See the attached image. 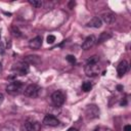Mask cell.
I'll use <instances>...</instances> for the list:
<instances>
[{"label":"cell","mask_w":131,"mask_h":131,"mask_svg":"<svg viewBox=\"0 0 131 131\" xmlns=\"http://www.w3.org/2000/svg\"><path fill=\"white\" fill-rule=\"evenodd\" d=\"M0 53H4V47L2 43H0Z\"/></svg>","instance_id":"603a6c76"},{"label":"cell","mask_w":131,"mask_h":131,"mask_svg":"<svg viewBox=\"0 0 131 131\" xmlns=\"http://www.w3.org/2000/svg\"><path fill=\"white\" fill-rule=\"evenodd\" d=\"M51 100L55 106H61L64 103V95L60 91H55L51 95Z\"/></svg>","instance_id":"277c9868"},{"label":"cell","mask_w":131,"mask_h":131,"mask_svg":"<svg viewBox=\"0 0 131 131\" xmlns=\"http://www.w3.org/2000/svg\"><path fill=\"white\" fill-rule=\"evenodd\" d=\"M25 62H27L28 64L29 63H33V64H37L39 61H40V58L37 56V55H28L25 57L24 59Z\"/></svg>","instance_id":"4fadbf2b"},{"label":"cell","mask_w":131,"mask_h":131,"mask_svg":"<svg viewBox=\"0 0 131 131\" xmlns=\"http://www.w3.org/2000/svg\"><path fill=\"white\" fill-rule=\"evenodd\" d=\"M128 70H129V63H128L126 60H122V61L118 64V67H117L118 77H119V78L123 77V76L127 73V71H128Z\"/></svg>","instance_id":"8992f818"},{"label":"cell","mask_w":131,"mask_h":131,"mask_svg":"<svg viewBox=\"0 0 131 131\" xmlns=\"http://www.w3.org/2000/svg\"><path fill=\"white\" fill-rule=\"evenodd\" d=\"M124 131H131V126L130 125H126L124 127Z\"/></svg>","instance_id":"7402d4cb"},{"label":"cell","mask_w":131,"mask_h":131,"mask_svg":"<svg viewBox=\"0 0 131 131\" xmlns=\"http://www.w3.org/2000/svg\"><path fill=\"white\" fill-rule=\"evenodd\" d=\"M84 71L88 77H95L99 74V66L98 63H86Z\"/></svg>","instance_id":"7a4b0ae2"},{"label":"cell","mask_w":131,"mask_h":131,"mask_svg":"<svg viewBox=\"0 0 131 131\" xmlns=\"http://www.w3.org/2000/svg\"><path fill=\"white\" fill-rule=\"evenodd\" d=\"M102 25V21L99 17H93L91 18L88 23H87V27H90V28H100Z\"/></svg>","instance_id":"8fae6325"},{"label":"cell","mask_w":131,"mask_h":131,"mask_svg":"<svg viewBox=\"0 0 131 131\" xmlns=\"http://www.w3.org/2000/svg\"><path fill=\"white\" fill-rule=\"evenodd\" d=\"M102 20L106 24H112L115 20V15L112 12H106L102 14Z\"/></svg>","instance_id":"5bb4252c"},{"label":"cell","mask_w":131,"mask_h":131,"mask_svg":"<svg viewBox=\"0 0 131 131\" xmlns=\"http://www.w3.org/2000/svg\"><path fill=\"white\" fill-rule=\"evenodd\" d=\"M98 60H99V57L97 55H93L90 58H88L87 63H98Z\"/></svg>","instance_id":"ac0fdd59"},{"label":"cell","mask_w":131,"mask_h":131,"mask_svg":"<svg viewBox=\"0 0 131 131\" xmlns=\"http://www.w3.org/2000/svg\"><path fill=\"white\" fill-rule=\"evenodd\" d=\"M108 38H111V35L110 34H107V33H101L100 36H99V38H98V40H97V43H101L103 41H106V39H108Z\"/></svg>","instance_id":"e0dca14e"},{"label":"cell","mask_w":131,"mask_h":131,"mask_svg":"<svg viewBox=\"0 0 131 131\" xmlns=\"http://www.w3.org/2000/svg\"><path fill=\"white\" fill-rule=\"evenodd\" d=\"M23 87H24V85H23L21 82H19V81H14V82L10 83V84L6 87V92H7L8 94H10V95L15 96V95H18V94H20V93L23 92Z\"/></svg>","instance_id":"6da1fadb"},{"label":"cell","mask_w":131,"mask_h":131,"mask_svg":"<svg viewBox=\"0 0 131 131\" xmlns=\"http://www.w3.org/2000/svg\"><path fill=\"white\" fill-rule=\"evenodd\" d=\"M38 92H39V87L35 84L28 85L24 90V94L28 97H36L38 95Z\"/></svg>","instance_id":"5b68a950"},{"label":"cell","mask_w":131,"mask_h":131,"mask_svg":"<svg viewBox=\"0 0 131 131\" xmlns=\"http://www.w3.org/2000/svg\"><path fill=\"white\" fill-rule=\"evenodd\" d=\"M0 38H1V34H0Z\"/></svg>","instance_id":"83f0119b"},{"label":"cell","mask_w":131,"mask_h":131,"mask_svg":"<svg viewBox=\"0 0 131 131\" xmlns=\"http://www.w3.org/2000/svg\"><path fill=\"white\" fill-rule=\"evenodd\" d=\"M17 66H18L17 67V73H18V75L24 76V75H27L28 74V72H29V64L27 62L24 61L23 63H19Z\"/></svg>","instance_id":"7c38bea8"},{"label":"cell","mask_w":131,"mask_h":131,"mask_svg":"<svg viewBox=\"0 0 131 131\" xmlns=\"http://www.w3.org/2000/svg\"><path fill=\"white\" fill-rule=\"evenodd\" d=\"M68 131H78V129H76V128L72 127V128H69V129H68Z\"/></svg>","instance_id":"d4e9b609"},{"label":"cell","mask_w":131,"mask_h":131,"mask_svg":"<svg viewBox=\"0 0 131 131\" xmlns=\"http://www.w3.org/2000/svg\"><path fill=\"white\" fill-rule=\"evenodd\" d=\"M85 115L88 119H95L99 116V110L95 104H89L85 110Z\"/></svg>","instance_id":"3957f363"},{"label":"cell","mask_w":131,"mask_h":131,"mask_svg":"<svg viewBox=\"0 0 131 131\" xmlns=\"http://www.w3.org/2000/svg\"><path fill=\"white\" fill-rule=\"evenodd\" d=\"M102 131H112V130H110V129H103Z\"/></svg>","instance_id":"4316f807"},{"label":"cell","mask_w":131,"mask_h":131,"mask_svg":"<svg viewBox=\"0 0 131 131\" xmlns=\"http://www.w3.org/2000/svg\"><path fill=\"white\" fill-rule=\"evenodd\" d=\"M1 71H2V64H1V62H0V73H1Z\"/></svg>","instance_id":"484cf974"},{"label":"cell","mask_w":131,"mask_h":131,"mask_svg":"<svg viewBox=\"0 0 131 131\" xmlns=\"http://www.w3.org/2000/svg\"><path fill=\"white\" fill-rule=\"evenodd\" d=\"M29 3H30L33 7H35V8H40V7H42V5H43V2H42L41 0H30Z\"/></svg>","instance_id":"9a60e30c"},{"label":"cell","mask_w":131,"mask_h":131,"mask_svg":"<svg viewBox=\"0 0 131 131\" xmlns=\"http://www.w3.org/2000/svg\"><path fill=\"white\" fill-rule=\"evenodd\" d=\"M54 41H55V36H53V35H49V36L47 37V43L52 44Z\"/></svg>","instance_id":"44dd1931"},{"label":"cell","mask_w":131,"mask_h":131,"mask_svg":"<svg viewBox=\"0 0 131 131\" xmlns=\"http://www.w3.org/2000/svg\"><path fill=\"white\" fill-rule=\"evenodd\" d=\"M11 33H12L13 36H16V37H19V36L21 35L20 31H19L18 28H16V27H12V28H11Z\"/></svg>","instance_id":"d6986e66"},{"label":"cell","mask_w":131,"mask_h":131,"mask_svg":"<svg viewBox=\"0 0 131 131\" xmlns=\"http://www.w3.org/2000/svg\"><path fill=\"white\" fill-rule=\"evenodd\" d=\"M43 124L46 126H51V127H55L59 124V121L57 118H55L52 115H46L45 118L43 119Z\"/></svg>","instance_id":"52a82bcc"},{"label":"cell","mask_w":131,"mask_h":131,"mask_svg":"<svg viewBox=\"0 0 131 131\" xmlns=\"http://www.w3.org/2000/svg\"><path fill=\"white\" fill-rule=\"evenodd\" d=\"M66 58H67V60H68L70 63H75V62H76V58H75L74 55H68Z\"/></svg>","instance_id":"ffe728a7"},{"label":"cell","mask_w":131,"mask_h":131,"mask_svg":"<svg viewBox=\"0 0 131 131\" xmlns=\"http://www.w3.org/2000/svg\"><path fill=\"white\" fill-rule=\"evenodd\" d=\"M3 100H4V96H3L2 93H0V104L3 102Z\"/></svg>","instance_id":"cb8c5ba5"},{"label":"cell","mask_w":131,"mask_h":131,"mask_svg":"<svg viewBox=\"0 0 131 131\" xmlns=\"http://www.w3.org/2000/svg\"><path fill=\"white\" fill-rule=\"evenodd\" d=\"M25 128L27 131H39L41 125L37 121H27L25 124Z\"/></svg>","instance_id":"ba28073f"},{"label":"cell","mask_w":131,"mask_h":131,"mask_svg":"<svg viewBox=\"0 0 131 131\" xmlns=\"http://www.w3.org/2000/svg\"><path fill=\"white\" fill-rule=\"evenodd\" d=\"M41 45H42V37L41 36H37V37L31 39L29 42V46L32 49H38L41 47Z\"/></svg>","instance_id":"30bf717a"},{"label":"cell","mask_w":131,"mask_h":131,"mask_svg":"<svg viewBox=\"0 0 131 131\" xmlns=\"http://www.w3.org/2000/svg\"><path fill=\"white\" fill-rule=\"evenodd\" d=\"M95 37L94 36H88L85 40H84V42L82 43V49H84V50H88V49H90L94 44H95Z\"/></svg>","instance_id":"9c48e42d"},{"label":"cell","mask_w":131,"mask_h":131,"mask_svg":"<svg viewBox=\"0 0 131 131\" xmlns=\"http://www.w3.org/2000/svg\"><path fill=\"white\" fill-rule=\"evenodd\" d=\"M91 88H92V84H91L90 82H88V81L83 82V84H82V90H83L84 92H88V91H90Z\"/></svg>","instance_id":"2e32d148"}]
</instances>
